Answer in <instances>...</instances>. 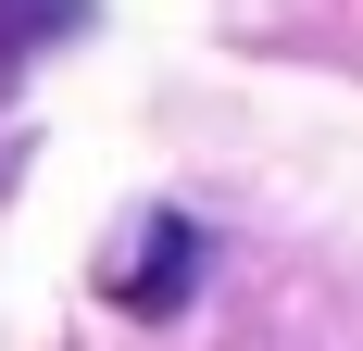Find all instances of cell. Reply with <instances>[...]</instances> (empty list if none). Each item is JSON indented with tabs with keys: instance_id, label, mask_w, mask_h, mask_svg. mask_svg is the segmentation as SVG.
Returning <instances> with one entry per match:
<instances>
[{
	"instance_id": "1",
	"label": "cell",
	"mask_w": 363,
	"mask_h": 351,
	"mask_svg": "<svg viewBox=\"0 0 363 351\" xmlns=\"http://www.w3.org/2000/svg\"><path fill=\"white\" fill-rule=\"evenodd\" d=\"M188 264H201V226H188V213H150V226H138V251L113 264V301H125V314H176Z\"/></svg>"
},
{
	"instance_id": "2",
	"label": "cell",
	"mask_w": 363,
	"mask_h": 351,
	"mask_svg": "<svg viewBox=\"0 0 363 351\" xmlns=\"http://www.w3.org/2000/svg\"><path fill=\"white\" fill-rule=\"evenodd\" d=\"M101 0H0V63H26V50H63Z\"/></svg>"
}]
</instances>
